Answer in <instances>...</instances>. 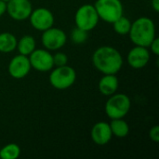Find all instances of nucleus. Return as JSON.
I'll use <instances>...</instances> for the list:
<instances>
[{
    "label": "nucleus",
    "mask_w": 159,
    "mask_h": 159,
    "mask_svg": "<svg viewBox=\"0 0 159 159\" xmlns=\"http://www.w3.org/2000/svg\"><path fill=\"white\" fill-rule=\"evenodd\" d=\"M94 7L99 18L108 23L115 22L124 13L123 4L120 0H97Z\"/></svg>",
    "instance_id": "5"
},
{
    "label": "nucleus",
    "mask_w": 159,
    "mask_h": 159,
    "mask_svg": "<svg viewBox=\"0 0 159 159\" xmlns=\"http://www.w3.org/2000/svg\"><path fill=\"white\" fill-rule=\"evenodd\" d=\"M35 47L36 43L34 38L31 35H24L17 42L16 48L20 54L29 56L35 49Z\"/></svg>",
    "instance_id": "17"
},
{
    "label": "nucleus",
    "mask_w": 159,
    "mask_h": 159,
    "mask_svg": "<svg viewBox=\"0 0 159 159\" xmlns=\"http://www.w3.org/2000/svg\"><path fill=\"white\" fill-rule=\"evenodd\" d=\"M149 47L151 48L152 52H153L156 56H158L159 55V38L156 37V38L152 41V43L150 44V46H149Z\"/></svg>",
    "instance_id": "23"
},
{
    "label": "nucleus",
    "mask_w": 159,
    "mask_h": 159,
    "mask_svg": "<svg viewBox=\"0 0 159 159\" xmlns=\"http://www.w3.org/2000/svg\"><path fill=\"white\" fill-rule=\"evenodd\" d=\"M88 32L81 29V28H78V27H75L72 33H71V39L72 41L75 43V44H77V45H80V44H83L87 41L88 39Z\"/></svg>",
    "instance_id": "20"
},
{
    "label": "nucleus",
    "mask_w": 159,
    "mask_h": 159,
    "mask_svg": "<svg viewBox=\"0 0 159 159\" xmlns=\"http://www.w3.org/2000/svg\"><path fill=\"white\" fill-rule=\"evenodd\" d=\"M31 25L37 31H45L54 25V15L53 13L46 7H38L33 9L30 17Z\"/></svg>",
    "instance_id": "8"
},
{
    "label": "nucleus",
    "mask_w": 159,
    "mask_h": 159,
    "mask_svg": "<svg viewBox=\"0 0 159 159\" xmlns=\"http://www.w3.org/2000/svg\"><path fill=\"white\" fill-rule=\"evenodd\" d=\"M105 103V113L111 119L124 118L130 110L131 102L128 95L124 93H115Z\"/></svg>",
    "instance_id": "3"
},
{
    "label": "nucleus",
    "mask_w": 159,
    "mask_h": 159,
    "mask_svg": "<svg viewBox=\"0 0 159 159\" xmlns=\"http://www.w3.org/2000/svg\"><path fill=\"white\" fill-rule=\"evenodd\" d=\"M31 67L38 72H48L54 67L53 56L48 49H34L29 56Z\"/></svg>",
    "instance_id": "9"
},
{
    "label": "nucleus",
    "mask_w": 159,
    "mask_h": 159,
    "mask_svg": "<svg viewBox=\"0 0 159 159\" xmlns=\"http://www.w3.org/2000/svg\"><path fill=\"white\" fill-rule=\"evenodd\" d=\"M99 20L100 18L94 5L86 4L81 6L76 10L75 15V22L76 27L87 32L93 30L98 25Z\"/></svg>",
    "instance_id": "6"
},
{
    "label": "nucleus",
    "mask_w": 159,
    "mask_h": 159,
    "mask_svg": "<svg viewBox=\"0 0 159 159\" xmlns=\"http://www.w3.org/2000/svg\"><path fill=\"white\" fill-rule=\"evenodd\" d=\"M112 24L114 25V30L116 31V33L120 35L129 34L130 27H131V21L124 15L121 16L119 19H117Z\"/></svg>",
    "instance_id": "19"
},
{
    "label": "nucleus",
    "mask_w": 159,
    "mask_h": 159,
    "mask_svg": "<svg viewBox=\"0 0 159 159\" xmlns=\"http://www.w3.org/2000/svg\"><path fill=\"white\" fill-rule=\"evenodd\" d=\"M53 56V63L54 66H62L66 65L68 62V57L63 52H57Z\"/></svg>",
    "instance_id": "21"
},
{
    "label": "nucleus",
    "mask_w": 159,
    "mask_h": 159,
    "mask_svg": "<svg viewBox=\"0 0 159 159\" xmlns=\"http://www.w3.org/2000/svg\"><path fill=\"white\" fill-rule=\"evenodd\" d=\"M128 63L134 69H142L145 67L150 61V52L147 48L135 46L131 48L127 57Z\"/></svg>",
    "instance_id": "12"
},
{
    "label": "nucleus",
    "mask_w": 159,
    "mask_h": 159,
    "mask_svg": "<svg viewBox=\"0 0 159 159\" xmlns=\"http://www.w3.org/2000/svg\"><path fill=\"white\" fill-rule=\"evenodd\" d=\"M2 1H4V2H6V3H7L8 1H10V0H2Z\"/></svg>",
    "instance_id": "26"
},
{
    "label": "nucleus",
    "mask_w": 159,
    "mask_h": 159,
    "mask_svg": "<svg viewBox=\"0 0 159 159\" xmlns=\"http://www.w3.org/2000/svg\"><path fill=\"white\" fill-rule=\"evenodd\" d=\"M50 71L51 73L49 75V83L56 89H67L72 87L76 80L75 70L67 64L62 66H56L55 69L52 68Z\"/></svg>",
    "instance_id": "4"
},
{
    "label": "nucleus",
    "mask_w": 159,
    "mask_h": 159,
    "mask_svg": "<svg viewBox=\"0 0 159 159\" xmlns=\"http://www.w3.org/2000/svg\"><path fill=\"white\" fill-rule=\"evenodd\" d=\"M41 40L46 49L58 50L65 45L67 41V35L61 29L52 26L43 31Z\"/></svg>",
    "instance_id": "7"
},
{
    "label": "nucleus",
    "mask_w": 159,
    "mask_h": 159,
    "mask_svg": "<svg viewBox=\"0 0 159 159\" xmlns=\"http://www.w3.org/2000/svg\"><path fill=\"white\" fill-rule=\"evenodd\" d=\"M17 38L14 34L5 32L0 34V52L9 53L16 49Z\"/></svg>",
    "instance_id": "16"
},
{
    "label": "nucleus",
    "mask_w": 159,
    "mask_h": 159,
    "mask_svg": "<svg viewBox=\"0 0 159 159\" xmlns=\"http://www.w3.org/2000/svg\"><path fill=\"white\" fill-rule=\"evenodd\" d=\"M31 64L28 56L17 55L11 59L8 63V73L15 79H21L25 77L31 71Z\"/></svg>",
    "instance_id": "11"
},
{
    "label": "nucleus",
    "mask_w": 159,
    "mask_h": 159,
    "mask_svg": "<svg viewBox=\"0 0 159 159\" xmlns=\"http://www.w3.org/2000/svg\"><path fill=\"white\" fill-rule=\"evenodd\" d=\"M20 155V148L16 143H8L0 150L1 159H16Z\"/></svg>",
    "instance_id": "18"
},
{
    "label": "nucleus",
    "mask_w": 159,
    "mask_h": 159,
    "mask_svg": "<svg viewBox=\"0 0 159 159\" xmlns=\"http://www.w3.org/2000/svg\"><path fill=\"white\" fill-rule=\"evenodd\" d=\"M152 7L156 12L159 11V0H152Z\"/></svg>",
    "instance_id": "25"
},
{
    "label": "nucleus",
    "mask_w": 159,
    "mask_h": 159,
    "mask_svg": "<svg viewBox=\"0 0 159 159\" xmlns=\"http://www.w3.org/2000/svg\"><path fill=\"white\" fill-rule=\"evenodd\" d=\"M119 81L116 75H103L99 81V90L104 96H111L118 89Z\"/></svg>",
    "instance_id": "14"
},
{
    "label": "nucleus",
    "mask_w": 159,
    "mask_h": 159,
    "mask_svg": "<svg viewBox=\"0 0 159 159\" xmlns=\"http://www.w3.org/2000/svg\"><path fill=\"white\" fill-rule=\"evenodd\" d=\"M149 137L150 139L155 142V143H158L159 142V126L156 125L154 127H152L149 130Z\"/></svg>",
    "instance_id": "22"
},
{
    "label": "nucleus",
    "mask_w": 159,
    "mask_h": 159,
    "mask_svg": "<svg viewBox=\"0 0 159 159\" xmlns=\"http://www.w3.org/2000/svg\"><path fill=\"white\" fill-rule=\"evenodd\" d=\"M113 136L116 138H125L129 133V126L123 118L112 119V122L109 124Z\"/></svg>",
    "instance_id": "15"
},
{
    "label": "nucleus",
    "mask_w": 159,
    "mask_h": 159,
    "mask_svg": "<svg viewBox=\"0 0 159 159\" xmlns=\"http://www.w3.org/2000/svg\"><path fill=\"white\" fill-rule=\"evenodd\" d=\"M33 11L30 0H10L7 3V13L15 20L29 19Z\"/></svg>",
    "instance_id": "10"
},
{
    "label": "nucleus",
    "mask_w": 159,
    "mask_h": 159,
    "mask_svg": "<svg viewBox=\"0 0 159 159\" xmlns=\"http://www.w3.org/2000/svg\"><path fill=\"white\" fill-rule=\"evenodd\" d=\"M129 34L135 46L149 48L152 41L157 37L155 22L148 17H140L131 22Z\"/></svg>",
    "instance_id": "2"
},
{
    "label": "nucleus",
    "mask_w": 159,
    "mask_h": 159,
    "mask_svg": "<svg viewBox=\"0 0 159 159\" xmlns=\"http://www.w3.org/2000/svg\"><path fill=\"white\" fill-rule=\"evenodd\" d=\"M94 67L103 75H116L123 66V58L114 47L102 46L98 48L92 55Z\"/></svg>",
    "instance_id": "1"
},
{
    "label": "nucleus",
    "mask_w": 159,
    "mask_h": 159,
    "mask_svg": "<svg viewBox=\"0 0 159 159\" xmlns=\"http://www.w3.org/2000/svg\"><path fill=\"white\" fill-rule=\"evenodd\" d=\"M90 136L92 141L97 145H106L113 137L110 125L104 121L96 123L91 129Z\"/></svg>",
    "instance_id": "13"
},
{
    "label": "nucleus",
    "mask_w": 159,
    "mask_h": 159,
    "mask_svg": "<svg viewBox=\"0 0 159 159\" xmlns=\"http://www.w3.org/2000/svg\"><path fill=\"white\" fill-rule=\"evenodd\" d=\"M7 12V3L0 0V17Z\"/></svg>",
    "instance_id": "24"
}]
</instances>
